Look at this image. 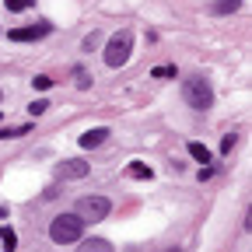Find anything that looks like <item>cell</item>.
Here are the masks:
<instances>
[{
    "instance_id": "obj_1",
    "label": "cell",
    "mask_w": 252,
    "mask_h": 252,
    "mask_svg": "<svg viewBox=\"0 0 252 252\" xmlns=\"http://www.w3.org/2000/svg\"><path fill=\"white\" fill-rule=\"evenodd\" d=\"M130 53H133V32H130V28H119L116 35L105 42L102 60H105V67H109V70H119L123 63L130 60Z\"/></svg>"
},
{
    "instance_id": "obj_2",
    "label": "cell",
    "mask_w": 252,
    "mask_h": 252,
    "mask_svg": "<svg viewBox=\"0 0 252 252\" xmlns=\"http://www.w3.org/2000/svg\"><path fill=\"white\" fill-rule=\"evenodd\" d=\"M81 231H84V220L77 214H60V217H53V224H49V238L56 245L81 242Z\"/></svg>"
},
{
    "instance_id": "obj_3",
    "label": "cell",
    "mask_w": 252,
    "mask_h": 252,
    "mask_svg": "<svg viewBox=\"0 0 252 252\" xmlns=\"http://www.w3.org/2000/svg\"><path fill=\"white\" fill-rule=\"evenodd\" d=\"M109 210H112V203H109V196H102V193L77 196V207H74V214L84 220V224H98V220H105Z\"/></svg>"
},
{
    "instance_id": "obj_4",
    "label": "cell",
    "mask_w": 252,
    "mask_h": 252,
    "mask_svg": "<svg viewBox=\"0 0 252 252\" xmlns=\"http://www.w3.org/2000/svg\"><path fill=\"white\" fill-rule=\"evenodd\" d=\"M182 98L193 105L196 112H207V109L214 105V88H210L203 77H189V81L182 84Z\"/></svg>"
},
{
    "instance_id": "obj_5",
    "label": "cell",
    "mask_w": 252,
    "mask_h": 252,
    "mask_svg": "<svg viewBox=\"0 0 252 252\" xmlns=\"http://www.w3.org/2000/svg\"><path fill=\"white\" fill-rule=\"evenodd\" d=\"M49 32H53L49 21H35V25H28V28H11L7 35H11L14 42H35V39H46Z\"/></svg>"
},
{
    "instance_id": "obj_6",
    "label": "cell",
    "mask_w": 252,
    "mask_h": 252,
    "mask_svg": "<svg viewBox=\"0 0 252 252\" xmlns=\"http://www.w3.org/2000/svg\"><path fill=\"white\" fill-rule=\"evenodd\" d=\"M88 172H91V165L84 161V158H70V161H60L56 179H60V182H70V179H84Z\"/></svg>"
},
{
    "instance_id": "obj_7",
    "label": "cell",
    "mask_w": 252,
    "mask_h": 252,
    "mask_svg": "<svg viewBox=\"0 0 252 252\" xmlns=\"http://www.w3.org/2000/svg\"><path fill=\"white\" fill-rule=\"evenodd\" d=\"M105 140H109V126H94V130H84V133H81L77 144H81L84 151H94V147H102Z\"/></svg>"
},
{
    "instance_id": "obj_8",
    "label": "cell",
    "mask_w": 252,
    "mask_h": 252,
    "mask_svg": "<svg viewBox=\"0 0 252 252\" xmlns=\"http://www.w3.org/2000/svg\"><path fill=\"white\" fill-rule=\"evenodd\" d=\"M77 252H112V242H105V238H81Z\"/></svg>"
},
{
    "instance_id": "obj_9",
    "label": "cell",
    "mask_w": 252,
    "mask_h": 252,
    "mask_svg": "<svg viewBox=\"0 0 252 252\" xmlns=\"http://www.w3.org/2000/svg\"><path fill=\"white\" fill-rule=\"evenodd\" d=\"M126 175H130V179H151V175H154V168H151V165H144V161H130V165H126Z\"/></svg>"
},
{
    "instance_id": "obj_10",
    "label": "cell",
    "mask_w": 252,
    "mask_h": 252,
    "mask_svg": "<svg viewBox=\"0 0 252 252\" xmlns=\"http://www.w3.org/2000/svg\"><path fill=\"white\" fill-rule=\"evenodd\" d=\"M238 7H242V0H214V4H210L214 14H235Z\"/></svg>"
},
{
    "instance_id": "obj_11",
    "label": "cell",
    "mask_w": 252,
    "mask_h": 252,
    "mask_svg": "<svg viewBox=\"0 0 252 252\" xmlns=\"http://www.w3.org/2000/svg\"><path fill=\"white\" fill-rule=\"evenodd\" d=\"M0 245H4V252H14L18 249V238H14V231L4 224V228H0Z\"/></svg>"
},
{
    "instance_id": "obj_12",
    "label": "cell",
    "mask_w": 252,
    "mask_h": 252,
    "mask_svg": "<svg viewBox=\"0 0 252 252\" xmlns=\"http://www.w3.org/2000/svg\"><path fill=\"white\" fill-rule=\"evenodd\" d=\"M32 130L28 123H21V126H7V130H0V140H11V137H25Z\"/></svg>"
},
{
    "instance_id": "obj_13",
    "label": "cell",
    "mask_w": 252,
    "mask_h": 252,
    "mask_svg": "<svg viewBox=\"0 0 252 252\" xmlns=\"http://www.w3.org/2000/svg\"><path fill=\"white\" fill-rule=\"evenodd\" d=\"M189 154H193L200 165H210V151H207L203 144H189Z\"/></svg>"
},
{
    "instance_id": "obj_14",
    "label": "cell",
    "mask_w": 252,
    "mask_h": 252,
    "mask_svg": "<svg viewBox=\"0 0 252 252\" xmlns=\"http://www.w3.org/2000/svg\"><path fill=\"white\" fill-rule=\"evenodd\" d=\"M32 4H35V0H4V7H7V11H14V14H18V11H25V7H32Z\"/></svg>"
},
{
    "instance_id": "obj_15",
    "label": "cell",
    "mask_w": 252,
    "mask_h": 252,
    "mask_svg": "<svg viewBox=\"0 0 252 252\" xmlns=\"http://www.w3.org/2000/svg\"><path fill=\"white\" fill-rule=\"evenodd\" d=\"M28 112H32V116H42V112H49V102H46V98H35V102L28 105Z\"/></svg>"
},
{
    "instance_id": "obj_16",
    "label": "cell",
    "mask_w": 252,
    "mask_h": 252,
    "mask_svg": "<svg viewBox=\"0 0 252 252\" xmlns=\"http://www.w3.org/2000/svg\"><path fill=\"white\" fill-rule=\"evenodd\" d=\"M32 88H35V91H49V88H53V81H49L46 74H39L35 81H32Z\"/></svg>"
},
{
    "instance_id": "obj_17",
    "label": "cell",
    "mask_w": 252,
    "mask_h": 252,
    "mask_svg": "<svg viewBox=\"0 0 252 252\" xmlns=\"http://www.w3.org/2000/svg\"><path fill=\"white\" fill-rule=\"evenodd\" d=\"M151 77H175V67H154Z\"/></svg>"
},
{
    "instance_id": "obj_18",
    "label": "cell",
    "mask_w": 252,
    "mask_h": 252,
    "mask_svg": "<svg viewBox=\"0 0 252 252\" xmlns=\"http://www.w3.org/2000/svg\"><path fill=\"white\" fill-rule=\"evenodd\" d=\"M235 140H238V137H235V133H228V137H224V140H220V154H228V151H231V147H235Z\"/></svg>"
},
{
    "instance_id": "obj_19",
    "label": "cell",
    "mask_w": 252,
    "mask_h": 252,
    "mask_svg": "<svg viewBox=\"0 0 252 252\" xmlns=\"http://www.w3.org/2000/svg\"><path fill=\"white\" fill-rule=\"evenodd\" d=\"M77 88H91V74L88 70H77Z\"/></svg>"
},
{
    "instance_id": "obj_20",
    "label": "cell",
    "mask_w": 252,
    "mask_h": 252,
    "mask_svg": "<svg viewBox=\"0 0 252 252\" xmlns=\"http://www.w3.org/2000/svg\"><path fill=\"white\" fill-rule=\"evenodd\" d=\"M98 42H102V35H98V32H91V35H88V42H84V49H94Z\"/></svg>"
},
{
    "instance_id": "obj_21",
    "label": "cell",
    "mask_w": 252,
    "mask_h": 252,
    "mask_svg": "<svg viewBox=\"0 0 252 252\" xmlns=\"http://www.w3.org/2000/svg\"><path fill=\"white\" fill-rule=\"evenodd\" d=\"M0 102H4V91H0Z\"/></svg>"
}]
</instances>
